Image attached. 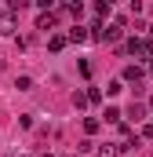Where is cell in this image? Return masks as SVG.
<instances>
[{
  "mask_svg": "<svg viewBox=\"0 0 153 157\" xmlns=\"http://www.w3.org/2000/svg\"><path fill=\"white\" fill-rule=\"evenodd\" d=\"M124 117H131V121H142V117H146V110H142V106H139V102H131V106H128V113H124Z\"/></svg>",
  "mask_w": 153,
  "mask_h": 157,
  "instance_id": "8",
  "label": "cell"
},
{
  "mask_svg": "<svg viewBox=\"0 0 153 157\" xmlns=\"http://www.w3.org/2000/svg\"><path fill=\"white\" fill-rule=\"evenodd\" d=\"M150 37H153V26H150Z\"/></svg>",
  "mask_w": 153,
  "mask_h": 157,
  "instance_id": "17",
  "label": "cell"
},
{
  "mask_svg": "<svg viewBox=\"0 0 153 157\" xmlns=\"http://www.w3.org/2000/svg\"><path fill=\"white\" fill-rule=\"evenodd\" d=\"M99 128H102V121H99V117H88V121H84V132H88V135H95Z\"/></svg>",
  "mask_w": 153,
  "mask_h": 157,
  "instance_id": "9",
  "label": "cell"
},
{
  "mask_svg": "<svg viewBox=\"0 0 153 157\" xmlns=\"http://www.w3.org/2000/svg\"><path fill=\"white\" fill-rule=\"evenodd\" d=\"M95 15H110V0H99L95 4Z\"/></svg>",
  "mask_w": 153,
  "mask_h": 157,
  "instance_id": "13",
  "label": "cell"
},
{
  "mask_svg": "<svg viewBox=\"0 0 153 157\" xmlns=\"http://www.w3.org/2000/svg\"><path fill=\"white\" fill-rule=\"evenodd\" d=\"M73 106H76V110L88 106V91H73Z\"/></svg>",
  "mask_w": 153,
  "mask_h": 157,
  "instance_id": "10",
  "label": "cell"
},
{
  "mask_svg": "<svg viewBox=\"0 0 153 157\" xmlns=\"http://www.w3.org/2000/svg\"><path fill=\"white\" fill-rule=\"evenodd\" d=\"M128 51L131 55H142V59H153V40L150 37H131L128 40Z\"/></svg>",
  "mask_w": 153,
  "mask_h": 157,
  "instance_id": "1",
  "label": "cell"
},
{
  "mask_svg": "<svg viewBox=\"0 0 153 157\" xmlns=\"http://www.w3.org/2000/svg\"><path fill=\"white\" fill-rule=\"evenodd\" d=\"M15 88H18V91H29V88H33V80H29V77H18V80H15Z\"/></svg>",
  "mask_w": 153,
  "mask_h": 157,
  "instance_id": "12",
  "label": "cell"
},
{
  "mask_svg": "<svg viewBox=\"0 0 153 157\" xmlns=\"http://www.w3.org/2000/svg\"><path fill=\"white\" fill-rule=\"evenodd\" d=\"M0 33H15V11H11V7L0 15Z\"/></svg>",
  "mask_w": 153,
  "mask_h": 157,
  "instance_id": "5",
  "label": "cell"
},
{
  "mask_svg": "<svg viewBox=\"0 0 153 157\" xmlns=\"http://www.w3.org/2000/svg\"><path fill=\"white\" fill-rule=\"evenodd\" d=\"M142 73H146V70H142V66H124V84H135V88H139V80H142Z\"/></svg>",
  "mask_w": 153,
  "mask_h": 157,
  "instance_id": "3",
  "label": "cell"
},
{
  "mask_svg": "<svg viewBox=\"0 0 153 157\" xmlns=\"http://www.w3.org/2000/svg\"><path fill=\"white\" fill-rule=\"evenodd\" d=\"M44 157H51V154H44Z\"/></svg>",
  "mask_w": 153,
  "mask_h": 157,
  "instance_id": "19",
  "label": "cell"
},
{
  "mask_svg": "<svg viewBox=\"0 0 153 157\" xmlns=\"http://www.w3.org/2000/svg\"><path fill=\"white\" fill-rule=\"evenodd\" d=\"M146 70H150V73H153V59H150V66H146Z\"/></svg>",
  "mask_w": 153,
  "mask_h": 157,
  "instance_id": "16",
  "label": "cell"
},
{
  "mask_svg": "<svg viewBox=\"0 0 153 157\" xmlns=\"http://www.w3.org/2000/svg\"><path fill=\"white\" fill-rule=\"evenodd\" d=\"M88 102H102V91L99 88H88Z\"/></svg>",
  "mask_w": 153,
  "mask_h": 157,
  "instance_id": "14",
  "label": "cell"
},
{
  "mask_svg": "<svg viewBox=\"0 0 153 157\" xmlns=\"http://www.w3.org/2000/svg\"><path fill=\"white\" fill-rule=\"evenodd\" d=\"M55 26H58V18H55V11H44V15L37 18V29H44V33H51Z\"/></svg>",
  "mask_w": 153,
  "mask_h": 157,
  "instance_id": "4",
  "label": "cell"
},
{
  "mask_svg": "<svg viewBox=\"0 0 153 157\" xmlns=\"http://www.w3.org/2000/svg\"><path fill=\"white\" fill-rule=\"evenodd\" d=\"M142 135H146V139H153V124H146V128H142Z\"/></svg>",
  "mask_w": 153,
  "mask_h": 157,
  "instance_id": "15",
  "label": "cell"
},
{
  "mask_svg": "<svg viewBox=\"0 0 153 157\" xmlns=\"http://www.w3.org/2000/svg\"><path fill=\"white\" fill-rule=\"evenodd\" d=\"M150 110H153V99H150Z\"/></svg>",
  "mask_w": 153,
  "mask_h": 157,
  "instance_id": "18",
  "label": "cell"
},
{
  "mask_svg": "<svg viewBox=\"0 0 153 157\" xmlns=\"http://www.w3.org/2000/svg\"><path fill=\"white\" fill-rule=\"evenodd\" d=\"M66 44H69V33H51V37H47V51H55V55H58Z\"/></svg>",
  "mask_w": 153,
  "mask_h": 157,
  "instance_id": "2",
  "label": "cell"
},
{
  "mask_svg": "<svg viewBox=\"0 0 153 157\" xmlns=\"http://www.w3.org/2000/svg\"><path fill=\"white\" fill-rule=\"evenodd\" d=\"M95 154H99V157H117V143H102V146H95Z\"/></svg>",
  "mask_w": 153,
  "mask_h": 157,
  "instance_id": "7",
  "label": "cell"
},
{
  "mask_svg": "<svg viewBox=\"0 0 153 157\" xmlns=\"http://www.w3.org/2000/svg\"><path fill=\"white\" fill-rule=\"evenodd\" d=\"M106 91H110V95H120V91H124V80H110Z\"/></svg>",
  "mask_w": 153,
  "mask_h": 157,
  "instance_id": "11",
  "label": "cell"
},
{
  "mask_svg": "<svg viewBox=\"0 0 153 157\" xmlns=\"http://www.w3.org/2000/svg\"><path fill=\"white\" fill-rule=\"evenodd\" d=\"M69 40H73V44H84V40H91V33H88L84 26H73V29H69Z\"/></svg>",
  "mask_w": 153,
  "mask_h": 157,
  "instance_id": "6",
  "label": "cell"
}]
</instances>
